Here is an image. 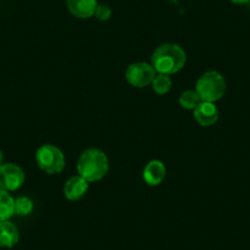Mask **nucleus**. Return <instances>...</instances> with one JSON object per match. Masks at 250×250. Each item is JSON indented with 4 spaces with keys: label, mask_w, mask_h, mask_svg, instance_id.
<instances>
[{
    "label": "nucleus",
    "mask_w": 250,
    "mask_h": 250,
    "mask_svg": "<svg viewBox=\"0 0 250 250\" xmlns=\"http://www.w3.org/2000/svg\"><path fill=\"white\" fill-rule=\"evenodd\" d=\"M201 102H203L201 97L195 90L184 91L179 97L180 107L187 110H194Z\"/></svg>",
    "instance_id": "13"
},
{
    "label": "nucleus",
    "mask_w": 250,
    "mask_h": 250,
    "mask_svg": "<svg viewBox=\"0 0 250 250\" xmlns=\"http://www.w3.org/2000/svg\"><path fill=\"white\" fill-rule=\"evenodd\" d=\"M97 5V0H66L69 11L78 19L92 18Z\"/></svg>",
    "instance_id": "10"
},
{
    "label": "nucleus",
    "mask_w": 250,
    "mask_h": 250,
    "mask_svg": "<svg viewBox=\"0 0 250 250\" xmlns=\"http://www.w3.org/2000/svg\"><path fill=\"white\" fill-rule=\"evenodd\" d=\"M78 174L88 183L98 182L107 175L109 160L100 148H87L80 155L76 165Z\"/></svg>",
    "instance_id": "2"
},
{
    "label": "nucleus",
    "mask_w": 250,
    "mask_h": 250,
    "mask_svg": "<svg viewBox=\"0 0 250 250\" xmlns=\"http://www.w3.org/2000/svg\"><path fill=\"white\" fill-rule=\"evenodd\" d=\"M88 190V182L81 175H73L69 178L62 188V193L69 201H78L86 195Z\"/></svg>",
    "instance_id": "8"
},
{
    "label": "nucleus",
    "mask_w": 250,
    "mask_h": 250,
    "mask_svg": "<svg viewBox=\"0 0 250 250\" xmlns=\"http://www.w3.org/2000/svg\"><path fill=\"white\" fill-rule=\"evenodd\" d=\"M156 74L157 73L150 62H136L130 64L125 70V79L133 87L144 88L151 85Z\"/></svg>",
    "instance_id": "5"
},
{
    "label": "nucleus",
    "mask_w": 250,
    "mask_h": 250,
    "mask_svg": "<svg viewBox=\"0 0 250 250\" xmlns=\"http://www.w3.org/2000/svg\"><path fill=\"white\" fill-rule=\"evenodd\" d=\"M151 86H152V90L155 91L157 95H166V93L169 92L170 88H172V79H170L169 75L156 74L152 83H151Z\"/></svg>",
    "instance_id": "14"
},
{
    "label": "nucleus",
    "mask_w": 250,
    "mask_h": 250,
    "mask_svg": "<svg viewBox=\"0 0 250 250\" xmlns=\"http://www.w3.org/2000/svg\"><path fill=\"white\" fill-rule=\"evenodd\" d=\"M33 201L27 196H19L15 199L14 210L18 216H28L33 211Z\"/></svg>",
    "instance_id": "15"
},
{
    "label": "nucleus",
    "mask_w": 250,
    "mask_h": 250,
    "mask_svg": "<svg viewBox=\"0 0 250 250\" xmlns=\"http://www.w3.org/2000/svg\"><path fill=\"white\" fill-rule=\"evenodd\" d=\"M233 4H238V5H244V4L250 3V0H230Z\"/></svg>",
    "instance_id": "17"
},
{
    "label": "nucleus",
    "mask_w": 250,
    "mask_h": 250,
    "mask_svg": "<svg viewBox=\"0 0 250 250\" xmlns=\"http://www.w3.org/2000/svg\"><path fill=\"white\" fill-rule=\"evenodd\" d=\"M194 112V119L196 120L200 126L204 128H208L212 126L217 123L218 118H220V110H218L217 105L212 102H203L193 110Z\"/></svg>",
    "instance_id": "7"
},
{
    "label": "nucleus",
    "mask_w": 250,
    "mask_h": 250,
    "mask_svg": "<svg viewBox=\"0 0 250 250\" xmlns=\"http://www.w3.org/2000/svg\"><path fill=\"white\" fill-rule=\"evenodd\" d=\"M20 239V233L18 227L10 221L0 222V247L13 248L18 244Z\"/></svg>",
    "instance_id": "11"
},
{
    "label": "nucleus",
    "mask_w": 250,
    "mask_h": 250,
    "mask_svg": "<svg viewBox=\"0 0 250 250\" xmlns=\"http://www.w3.org/2000/svg\"><path fill=\"white\" fill-rule=\"evenodd\" d=\"M36 162L47 174H59L65 168V156L57 146L44 144L36 151Z\"/></svg>",
    "instance_id": "4"
},
{
    "label": "nucleus",
    "mask_w": 250,
    "mask_h": 250,
    "mask_svg": "<svg viewBox=\"0 0 250 250\" xmlns=\"http://www.w3.org/2000/svg\"><path fill=\"white\" fill-rule=\"evenodd\" d=\"M25 172L15 163H3L0 166V189L15 191L25 183Z\"/></svg>",
    "instance_id": "6"
},
{
    "label": "nucleus",
    "mask_w": 250,
    "mask_h": 250,
    "mask_svg": "<svg viewBox=\"0 0 250 250\" xmlns=\"http://www.w3.org/2000/svg\"><path fill=\"white\" fill-rule=\"evenodd\" d=\"M93 16H95L98 21L104 22V21L109 20L110 16H112V9H110V6L107 5V4H98L97 8H96L95 15Z\"/></svg>",
    "instance_id": "16"
},
{
    "label": "nucleus",
    "mask_w": 250,
    "mask_h": 250,
    "mask_svg": "<svg viewBox=\"0 0 250 250\" xmlns=\"http://www.w3.org/2000/svg\"><path fill=\"white\" fill-rule=\"evenodd\" d=\"M187 62V53L175 43H165L153 50L151 55V65L157 74L173 75L182 70Z\"/></svg>",
    "instance_id": "1"
},
{
    "label": "nucleus",
    "mask_w": 250,
    "mask_h": 250,
    "mask_svg": "<svg viewBox=\"0 0 250 250\" xmlns=\"http://www.w3.org/2000/svg\"><path fill=\"white\" fill-rule=\"evenodd\" d=\"M3 161H4V155H3V151L0 150V166L3 165Z\"/></svg>",
    "instance_id": "18"
},
{
    "label": "nucleus",
    "mask_w": 250,
    "mask_h": 250,
    "mask_svg": "<svg viewBox=\"0 0 250 250\" xmlns=\"http://www.w3.org/2000/svg\"><path fill=\"white\" fill-rule=\"evenodd\" d=\"M167 168L162 161L152 160L145 166L143 170V179L150 187H157L165 180Z\"/></svg>",
    "instance_id": "9"
},
{
    "label": "nucleus",
    "mask_w": 250,
    "mask_h": 250,
    "mask_svg": "<svg viewBox=\"0 0 250 250\" xmlns=\"http://www.w3.org/2000/svg\"><path fill=\"white\" fill-rule=\"evenodd\" d=\"M227 83L221 73L216 70H208L204 73L196 81L195 91L205 102H217L225 96Z\"/></svg>",
    "instance_id": "3"
},
{
    "label": "nucleus",
    "mask_w": 250,
    "mask_h": 250,
    "mask_svg": "<svg viewBox=\"0 0 250 250\" xmlns=\"http://www.w3.org/2000/svg\"><path fill=\"white\" fill-rule=\"evenodd\" d=\"M14 204L15 199L11 196V194L4 189H0V222L9 221L15 215Z\"/></svg>",
    "instance_id": "12"
}]
</instances>
